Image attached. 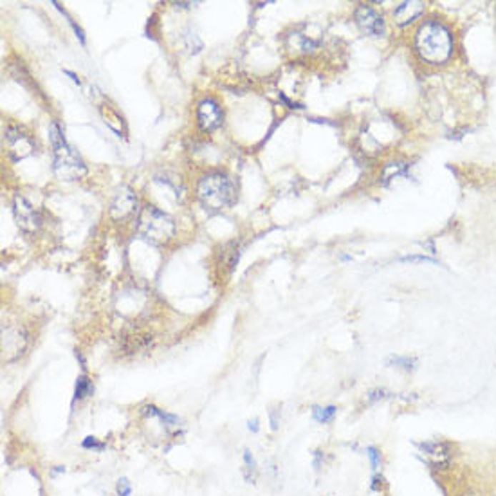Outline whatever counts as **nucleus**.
I'll use <instances>...</instances> for the list:
<instances>
[{"label": "nucleus", "mask_w": 496, "mask_h": 496, "mask_svg": "<svg viewBox=\"0 0 496 496\" xmlns=\"http://www.w3.org/2000/svg\"><path fill=\"white\" fill-rule=\"evenodd\" d=\"M257 475L258 466L253 453H251L249 450H244V478H246V482H249V484H254V482H257Z\"/></svg>", "instance_id": "14"}, {"label": "nucleus", "mask_w": 496, "mask_h": 496, "mask_svg": "<svg viewBox=\"0 0 496 496\" xmlns=\"http://www.w3.org/2000/svg\"><path fill=\"white\" fill-rule=\"evenodd\" d=\"M4 143L9 157L13 161H22L34 152V141L29 134L20 130L19 127H8L4 130Z\"/></svg>", "instance_id": "5"}, {"label": "nucleus", "mask_w": 496, "mask_h": 496, "mask_svg": "<svg viewBox=\"0 0 496 496\" xmlns=\"http://www.w3.org/2000/svg\"><path fill=\"white\" fill-rule=\"evenodd\" d=\"M101 116H103V119H105V125H109L110 129L114 130V132H116L119 137H121V134H123V129H121L123 123L121 121H123V119L119 118L118 112L110 109V106H106V109H105V106H101Z\"/></svg>", "instance_id": "15"}, {"label": "nucleus", "mask_w": 496, "mask_h": 496, "mask_svg": "<svg viewBox=\"0 0 496 496\" xmlns=\"http://www.w3.org/2000/svg\"><path fill=\"white\" fill-rule=\"evenodd\" d=\"M336 412H337L336 406H325V408H322V406H314V408H312V417H314V421L319 422V425H329V422L334 421Z\"/></svg>", "instance_id": "16"}, {"label": "nucleus", "mask_w": 496, "mask_h": 496, "mask_svg": "<svg viewBox=\"0 0 496 496\" xmlns=\"http://www.w3.org/2000/svg\"><path fill=\"white\" fill-rule=\"evenodd\" d=\"M356 24L364 34L368 36H383L387 33V26H385L383 16L379 15L377 11H374L368 6H359L356 9Z\"/></svg>", "instance_id": "9"}, {"label": "nucleus", "mask_w": 496, "mask_h": 496, "mask_svg": "<svg viewBox=\"0 0 496 496\" xmlns=\"http://www.w3.org/2000/svg\"><path fill=\"white\" fill-rule=\"evenodd\" d=\"M143 413L148 417H157V419H159V421L163 422L164 426H170V428L172 426H181V422H182L177 415L164 412V410H159L157 406H154V405L144 406Z\"/></svg>", "instance_id": "12"}, {"label": "nucleus", "mask_w": 496, "mask_h": 496, "mask_svg": "<svg viewBox=\"0 0 496 496\" xmlns=\"http://www.w3.org/2000/svg\"><path fill=\"white\" fill-rule=\"evenodd\" d=\"M92 394H94V385H92L91 379H89L87 375L78 377L74 387V401H84L85 397H89V395Z\"/></svg>", "instance_id": "13"}, {"label": "nucleus", "mask_w": 496, "mask_h": 496, "mask_svg": "<svg viewBox=\"0 0 496 496\" xmlns=\"http://www.w3.org/2000/svg\"><path fill=\"white\" fill-rule=\"evenodd\" d=\"M197 199L206 209L209 212H220L226 209L237 201V189L232 179L227 175L208 174L199 181L197 184Z\"/></svg>", "instance_id": "3"}, {"label": "nucleus", "mask_w": 496, "mask_h": 496, "mask_svg": "<svg viewBox=\"0 0 496 496\" xmlns=\"http://www.w3.org/2000/svg\"><path fill=\"white\" fill-rule=\"evenodd\" d=\"M419 453L435 470H447L453 460V447L444 440H426L419 444Z\"/></svg>", "instance_id": "6"}, {"label": "nucleus", "mask_w": 496, "mask_h": 496, "mask_svg": "<svg viewBox=\"0 0 496 496\" xmlns=\"http://www.w3.org/2000/svg\"><path fill=\"white\" fill-rule=\"evenodd\" d=\"M13 213H15V220L22 232L34 233L42 226V217H40V213L33 208V204H31L27 199L20 197V195L13 201Z\"/></svg>", "instance_id": "7"}, {"label": "nucleus", "mask_w": 496, "mask_h": 496, "mask_svg": "<svg viewBox=\"0 0 496 496\" xmlns=\"http://www.w3.org/2000/svg\"><path fill=\"white\" fill-rule=\"evenodd\" d=\"M385 397H387V392L381 390V388H377V390H372L370 394H368V402H377Z\"/></svg>", "instance_id": "21"}, {"label": "nucleus", "mask_w": 496, "mask_h": 496, "mask_svg": "<svg viewBox=\"0 0 496 496\" xmlns=\"http://www.w3.org/2000/svg\"><path fill=\"white\" fill-rule=\"evenodd\" d=\"M58 473H65V467L64 466H54V470L51 471V475L54 477V475H58Z\"/></svg>", "instance_id": "25"}, {"label": "nucleus", "mask_w": 496, "mask_h": 496, "mask_svg": "<svg viewBox=\"0 0 496 496\" xmlns=\"http://www.w3.org/2000/svg\"><path fill=\"white\" fill-rule=\"evenodd\" d=\"M258 419H251V421H247V428H249V432H253V433H258L260 432V425H258Z\"/></svg>", "instance_id": "22"}, {"label": "nucleus", "mask_w": 496, "mask_h": 496, "mask_svg": "<svg viewBox=\"0 0 496 496\" xmlns=\"http://www.w3.org/2000/svg\"><path fill=\"white\" fill-rule=\"evenodd\" d=\"M81 447L87 451H103L106 447V444L99 442L96 437H85V439L81 440Z\"/></svg>", "instance_id": "18"}, {"label": "nucleus", "mask_w": 496, "mask_h": 496, "mask_svg": "<svg viewBox=\"0 0 496 496\" xmlns=\"http://www.w3.org/2000/svg\"><path fill=\"white\" fill-rule=\"evenodd\" d=\"M374 484H372V491H379L381 489V484H383V478L381 477H374Z\"/></svg>", "instance_id": "23"}, {"label": "nucleus", "mask_w": 496, "mask_h": 496, "mask_svg": "<svg viewBox=\"0 0 496 496\" xmlns=\"http://www.w3.org/2000/svg\"><path fill=\"white\" fill-rule=\"evenodd\" d=\"M49 137L53 143V156H54V174L60 181L72 182L84 177L87 174V167H85L84 159L80 154L67 143L64 137L60 125L56 121L51 123L49 127Z\"/></svg>", "instance_id": "2"}, {"label": "nucleus", "mask_w": 496, "mask_h": 496, "mask_svg": "<svg viewBox=\"0 0 496 496\" xmlns=\"http://www.w3.org/2000/svg\"><path fill=\"white\" fill-rule=\"evenodd\" d=\"M415 47L419 56L432 65L444 64L450 60L453 53V38H451L450 29L444 24L425 22L415 36Z\"/></svg>", "instance_id": "1"}, {"label": "nucleus", "mask_w": 496, "mask_h": 496, "mask_svg": "<svg viewBox=\"0 0 496 496\" xmlns=\"http://www.w3.org/2000/svg\"><path fill=\"white\" fill-rule=\"evenodd\" d=\"M388 364H395V367H401V368H405V370H412V368H415L413 364H415V359H410V357H395V356H392L390 359L387 361Z\"/></svg>", "instance_id": "19"}, {"label": "nucleus", "mask_w": 496, "mask_h": 496, "mask_svg": "<svg viewBox=\"0 0 496 496\" xmlns=\"http://www.w3.org/2000/svg\"><path fill=\"white\" fill-rule=\"evenodd\" d=\"M137 233L152 246H164L175 235V222L156 206H144L137 217Z\"/></svg>", "instance_id": "4"}, {"label": "nucleus", "mask_w": 496, "mask_h": 496, "mask_svg": "<svg viewBox=\"0 0 496 496\" xmlns=\"http://www.w3.org/2000/svg\"><path fill=\"white\" fill-rule=\"evenodd\" d=\"M137 197L129 186H121L110 202V217L114 220H127L136 213Z\"/></svg>", "instance_id": "8"}, {"label": "nucleus", "mask_w": 496, "mask_h": 496, "mask_svg": "<svg viewBox=\"0 0 496 496\" xmlns=\"http://www.w3.org/2000/svg\"><path fill=\"white\" fill-rule=\"evenodd\" d=\"M422 13H425V2L410 0V2H402L394 9V19L399 26H408L413 20L419 19Z\"/></svg>", "instance_id": "11"}, {"label": "nucleus", "mask_w": 496, "mask_h": 496, "mask_svg": "<svg viewBox=\"0 0 496 496\" xmlns=\"http://www.w3.org/2000/svg\"><path fill=\"white\" fill-rule=\"evenodd\" d=\"M197 119L199 127H201L204 132H213V130H217L222 125L224 114L222 110H220V106L217 105V101H213V99H204V101L199 103Z\"/></svg>", "instance_id": "10"}, {"label": "nucleus", "mask_w": 496, "mask_h": 496, "mask_svg": "<svg viewBox=\"0 0 496 496\" xmlns=\"http://www.w3.org/2000/svg\"><path fill=\"white\" fill-rule=\"evenodd\" d=\"M116 492L118 496H130L132 495V484H130L129 478H119L118 484H116Z\"/></svg>", "instance_id": "20"}, {"label": "nucleus", "mask_w": 496, "mask_h": 496, "mask_svg": "<svg viewBox=\"0 0 496 496\" xmlns=\"http://www.w3.org/2000/svg\"><path fill=\"white\" fill-rule=\"evenodd\" d=\"M322 451H316L314 453V466L316 470H319V466H322Z\"/></svg>", "instance_id": "24"}, {"label": "nucleus", "mask_w": 496, "mask_h": 496, "mask_svg": "<svg viewBox=\"0 0 496 496\" xmlns=\"http://www.w3.org/2000/svg\"><path fill=\"white\" fill-rule=\"evenodd\" d=\"M367 457H368V459H370L372 470L377 471L379 467H381V464H383V457H381V451H379L375 446H368L367 447Z\"/></svg>", "instance_id": "17"}]
</instances>
